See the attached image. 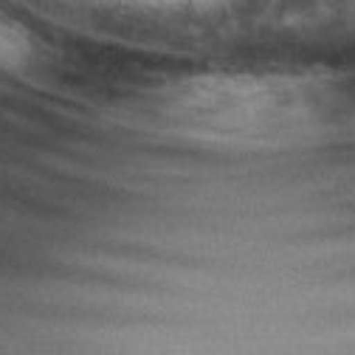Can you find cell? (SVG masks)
I'll return each mask as SVG.
<instances>
[{
  "label": "cell",
  "mask_w": 355,
  "mask_h": 355,
  "mask_svg": "<svg viewBox=\"0 0 355 355\" xmlns=\"http://www.w3.org/2000/svg\"><path fill=\"white\" fill-rule=\"evenodd\" d=\"M169 132L214 144H288L316 121L313 96L299 82L271 76H211L184 82L158 105Z\"/></svg>",
  "instance_id": "cell-1"
}]
</instances>
